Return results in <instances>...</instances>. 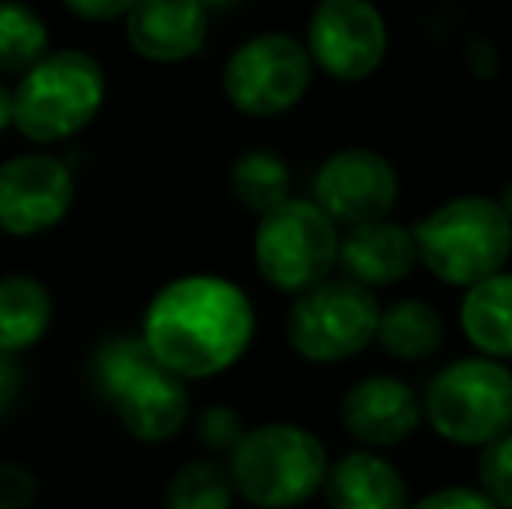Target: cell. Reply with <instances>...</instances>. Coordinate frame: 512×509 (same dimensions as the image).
<instances>
[{"instance_id":"ba28073f","label":"cell","mask_w":512,"mask_h":509,"mask_svg":"<svg viewBox=\"0 0 512 509\" xmlns=\"http://www.w3.org/2000/svg\"><path fill=\"white\" fill-rule=\"evenodd\" d=\"M380 300L349 276H328L297 293L286 314V339L307 363H345L377 339Z\"/></svg>"},{"instance_id":"2e32d148","label":"cell","mask_w":512,"mask_h":509,"mask_svg":"<svg viewBox=\"0 0 512 509\" xmlns=\"http://www.w3.org/2000/svg\"><path fill=\"white\" fill-rule=\"evenodd\" d=\"M328 509H408V482L377 450H349L324 471Z\"/></svg>"},{"instance_id":"277c9868","label":"cell","mask_w":512,"mask_h":509,"mask_svg":"<svg viewBox=\"0 0 512 509\" xmlns=\"http://www.w3.org/2000/svg\"><path fill=\"white\" fill-rule=\"evenodd\" d=\"M328 450L297 422H262L244 429L227 454L234 492L255 509H297L321 492Z\"/></svg>"},{"instance_id":"5b68a950","label":"cell","mask_w":512,"mask_h":509,"mask_svg":"<svg viewBox=\"0 0 512 509\" xmlns=\"http://www.w3.org/2000/svg\"><path fill=\"white\" fill-rule=\"evenodd\" d=\"M418 262L446 286H474L502 272L512 255V224L499 199L457 196L425 213L415 227Z\"/></svg>"},{"instance_id":"4fadbf2b","label":"cell","mask_w":512,"mask_h":509,"mask_svg":"<svg viewBox=\"0 0 512 509\" xmlns=\"http://www.w3.org/2000/svg\"><path fill=\"white\" fill-rule=\"evenodd\" d=\"M342 429L370 450L398 447L425 422L422 398L408 381L391 374H370L342 394L338 405Z\"/></svg>"},{"instance_id":"8992f818","label":"cell","mask_w":512,"mask_h":509,"mask_svg":"<svg viewBox=\"0 0 512 509\" xmlns=\"http://www.w3.org/2000/svg\"><path fill=\"white\" fill-rule=\"evenodd\" d=\"M422 415L446 443L485 447L512 429V370L481 353L446 363L425 387Z\"/></svg>"},{"instance_id":"52a82bcc","label":"cell","mask_w":512,"mask_h":509,"mask_svg":"<svg viewBox=\"0 0 512 509\" xmlns=\"http://www.w3.org/2000/svg\"><path fill=\"white\" fill-rule=\"evenodd\" d=\"M338 224L314 199H283L265 210L255 227V269L272 290L297 293L338 269Z\"/></svg>"},{"instance_id":"3957f363","label":"cell","mask_w":512,"mask_h":509,"mask_svg":"<svg viewBox=\"0 0 512 509\" xmlns=\"http://www.w3.org/2000/svg\"><path fill=\"white\" fill-rule=\"evenodd\" d=\"M108 95L102 63L84 49H49L11 88V126L28 143L74 140L98 119Z\"/></svg>"},{"instance_id":"f546056e","label":"cell","mask_w":512,"mask_h":509,"mask_svg":"<svg viewBox=\"0 0 512 509\" xmlns=\"http://www.w3.org/2000/svg\"><path fill=\"white\" fill-rule=\"evenodd\" d=\"M499 203H502V210H506V217H509V224H512V182L506 185V192H502Z\"/></svg>"},{"instance_id":"4316f807","label":"cell","mask_w":512,"mask_h":509,"mask_svg":"<svg viewBox=\"0 0 512 509\" xmlns=\"http://www.w3.org/2000/svg\"><path fill=\"white\" fill-rule=\"evenodd\" d=\"M70 14L84 21H115L126 18V11L136 4V0H63Z\"/></svg>"},{"instance_id":"d4e9b609","label":"cell","mask_w":512,"mask_h":509,"mask_svg":"<svg viewBox=\"0 0 512 509\" xmlns=\"http://www.w3.org/2000/svg\"><path fill=\"white\" fill-rule=\"evenodd\" d=\"M39 503V478L18 461H0V509H32Z\"/></svg>"},{"instance_id":"d6986e66","label":"cell","mask_w":512,"mask_h":509,"mask_svg":"<svg viewBox=\"0 0 512 509\" xmlns=\"http://www.w3.org/2000/svg\"><path fill=\"white\" fill-rule=\"evenodd\" d=\"M377 339L384 346L387 356L405 363L429 360L443 349L446 328H443V314L436 311L425 300H394L391 307L380 311L377 321Z\"/></svg>"},{"instance_id":"ac0fdd59","label":"cell","mask_w":512,"mask_h":509,"mask_svg":"<svg viewBox=\"0 0 512 509\" xmlns=\"http://www.w3.org/2000/svg\"><path fill=\"white\" fill-rule=\"evenodd\" d=\"M53 325V297L28 272L0 276V353L21 356L46 339Z\"/></svg>"},{"instance_id":"e0dca14e","label":"cell","mask_w":512,"mask_h":509,"mask_svg":"<svg viewBox=\"0 0 512 509\" xmlns=\"http://www.w3.org/2000/svg\"><path fill=\"white\" fill-rule=\"evenodd\" d=\"M460 328L464 339L492 360L512 356V272H492L467 286L460 300Z\"/></svg>"},{"instance_id":"f1b7e54d","label":"cell","mask_w":512,"mask_h":509,"mask_svg":"<svg viewBox=\"0 0 512 509\" xmlns=\"http://www.w3.org/2000/svg\"><path fill=\"white\" fill-rule=\"evenodd\" d=\"M11 119H14V102H11V88L0 81V133L11 129Z\"/></svg>"},{"instance_id":"5bb4252c","label":"cell","mask_w":512,"mask_h":509,"mask_svg":"<svg viewBox=\"0 0 512 509\" xmlns=\"http://www.w3.org/2000/svg\"><path fill=\"white\" fill-rule=\"evenodd\" d=\"M122 21L129 49L150 63H185L209 39L203 0H136Z\"/></svg>"},{"instance_id":"44dd1931","label":"cell","mask_w":512,"mask_h":509,"mask_svg":"<svg viewBox=\"0 0 512 509\" xmlns=\"http://www.w3.org/2000/svg\"><path fill=\"white\" fill-rule=\"evenodd\" d=\"M49 53V25L35 7L0 0V77H21Z\"/></svg>"},{"instance_id":"30bf717a","label":"cell","mask_w":512,"mask_h":509,"mask_svg":"<svg viewBox=\"0 0 512 509\" xmlns=\"http://www.w3.org/2000/svg\"><path fill=\"white\" fill-rule=\"evenodd\" d=\"M307 53L335 81H366L387 60L391 32L373 0H317L307 21Z\"/></svg>"},{"instance_id":"8fae6325","label":"cell","mask_w":512,"mask_h":509,"mask_svg":"<svg viewBox=\"0 0 512 509\" xmlns=\"http://www.w3.org/2000/svg\"><path fill=\"white\" fill-rule=\"evenodd\" d=\"M77 182L67 161L53 154H18L0 164V234L39 238L67 220Z\"/></svg>"},{"instance_id":"83f0119b","label":"cell","mask_w":512,"mask_h":509,"mask_svg":"<svg viewBox=\"0 0 512 509\" xmlns=\"http://www.w3.org/2000/svg\"><path fill=\"white\" fill-rule=\"evenodd\" d=\"M21 394V367H18V356H7L0 353V415H7L14 408Z\"/></svg>"},{"instance_id":"9a60e30c","label":"cell","mask_w":512,"mask_h":509,"mask_svg":"<svg viewBox=\"0 0 512 509\" xmlns=\"http://www.w3.org/2000/svg\"><path fill=\"white\" fill-rule=\"evenodd\" d=\"M418 265L411 227L394 224L391 217L370 220V224L345 227L338 238V269L342 276L370 286H394Z\"/></svg>"},{"instance_id":"6da1fadb","label":"cell","mask_w":512,"mask_h":509,"mask_svg":"<svg viewBox=\"0 0 512 509\" xmlns=\"http://www.w3.org/2000/svg\"><path fill=\"white\" fill-rule=\"evenodd\" d=\"M140 339L185 384L230 370L255 339V304L234 279L189 272L164 283L143 307Z\"/></svg>"},{"instance_id":"9c48e42d","label":"cell","mask_w":512,"mask_h":509,"mask_svg":"<svg viewBox=\"0 0 512 509\" xmlns=\"http://www.w3.org/2000/svg\"><path fill=\"white\" fill-rule=\"evenodd\" d=\"M314 81V63L300 39L262 32L230 53L223 67V95L241 116L272 119L297 109Z\"/></svg>"},{"instance_id":"cb8c5ba5","label":"cell","mask_w":512,"mask_h":509,"mask_svg":"<svg viewBox=\"0 0 512 509\" xmlns=\"http://www.w3.org/2000/svg\"><path fill=\"white\" fill-rule=\"evenodd\" d=\"M244 419L230 405H209L196 415V440L203 443L209 454H230L237 440L244 436Z\"/></svg>"},{"instance_id":"603a6c76","label":"cell","mask_w":512,"mask_h":509,"mask_svg":"<svg viewBox=\"0 0 512 509\" xmlns=\"http://www.w3.org/2000/svg\"><path fill=\"white\" fill-rule=\"evenodd\" d=\"M478 485L499 509H512V429L481 447Z\"/></svg>"},{"instance_id":"484cf974","label":"cell","mask_w":512,"mask_h":509,"mask_svg":"<svg viewBox=\"0 0 512 509\" xmlns=\"http://www.w3.org/2000/svg\"><path fill=\"white\" fill-rule=\"evenodd\" d=\"M408 509H499L481 489H467V485H446L418 503H408Z\"/></svg>"},{"instance_id":"7402d4cb","label":"cell","mask_w":512,"mask_h":509,"mask_svg":"<svg viewBox=\"0 0 512 509\" xmlns=\"http://www.w3.org/2000/svg\"><path fill=\"white\" fill-rule=\"evenodd\" d=\"M234 496L237 492L227 464H220L216 457H196L168 478L161 509H230Z\"/></svg>"},{"instance_id":"ffe728a7","label":"cell","mask_w":512,"mask_h":509,"mask_svg":"<svg viewBox=\"0 0 512 509\" xmlns=\"http://www.w3.org/2000/svg\"><path fill=\"white\" fill-rule=\"evenodd\" d=\"M227 182L237 203H241L244 210L258 213V217L293 196L290 164L269 147H251V150H244V154H237L234 164H230Z\"/></svg>"},{"instance_id":"7c38bea8","label":"cell","mask_w":512,"mask_h":509,"mask_svg":"<svg viewBox=\"0 0 512 509\" xmlns=\"http://www.w3.org/2000/svg\"><path fill=\"white\" fill-rule=\"evenodd\" d=\"M401 182L394 164L370 147H345L331 154L314 175V203L338 227L370 224L391 217Z\"/></svg>"},{"instance_id":"7a4b0ae2","label":"cell","mask_w":512,"mask_h":509,"mask_svg":"<svg viewBox=\"0 0 512 509\" xmlns=\"http://www.w3.org/2000/svg\"><path fill=\"white\" fill-rule=\"evenodd\" d=\"M88 384L140 443H168L189 426L192 394L150 356L140 335H112L88 356Z\"/></svg>"},{"instance_id":"4dcf8cb0","label":"cell","mask_w":512,"mask_h":509,"mask_svg":"<svg viewBox=\"0 0 512 509\" xmlns=\"http://www.w3.org/2000/svg\"><path fill=\"white\" fill-rule=\"evenodd\" d=\"M203 4L209 7V11H227V7H234L237 0H203Z\"/></svg>"}]
</instances>
